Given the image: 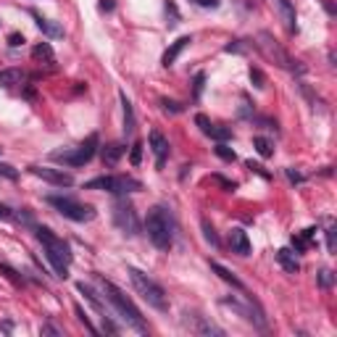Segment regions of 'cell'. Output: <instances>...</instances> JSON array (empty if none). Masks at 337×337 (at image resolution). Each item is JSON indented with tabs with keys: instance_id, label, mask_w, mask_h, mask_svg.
Returning <instances> with one entry per match:
<instances>
[{
	"instance_id": "cell-1",
	"label": "cell",
	"mask_w": 337,
	"mask_h": 337,
	"mask_svg": "<svg viewBox=\"0 0 337 337\" xmlns=\"http://www.w3.org/2000/svg\"><path fill=\"white\" fill-rule=\"evenodd\" d=\"M98 282H100L103 298H106V303L111 306V311H114L127 327H132L135 332L148 335V324H145V319H143V314H140V308H137L132 301H129V298L121 293V290H119L114 282H111V279L98 277Z\"/></svg>"
},
{
	"instance_id": "cell-2",
	"label": "cell",
	"mask_w": 337,
	"mask_h": 337,
	"mask_svg": "<svg viewBox=\"0 0 337 337\" xmlns=\"http://www.w3.org/2000/svg\"><path fill=\"white\" fill-rule=\"evenodd\" d=\"M145 235L158 250H168L176 240V219L166 205H153L145 216Z\"/></svg>"
},
{
	"instance_id": "cell-3",
	"label": "cell",
	"mask_w": 337,
	"mask_h": 337,
	"mask_svg": "<svg viewBox=\"0 0 337 337\" xmlns=\"http://www.w3.org/2000/svg\"><path fill=\"white\" fill-rule=\"evenodd\" d=\"M37 240L42 242V250H45V258H48V264L53 266L55 277L66 279L69 277V266H71V248L69 242L58 237L55 232H50L48 227H37Z\"/></svg>"
},
{
	"instance_id": "cell-4",
	"label": "cell",
	"mask_w": 337,
	"mask_h": 337,
	"mask_svg": "<svg viewBox=\"0 0 337 337\" xmlns=\"http://www.w3.org/2000/svg\"><path fill=\"white\" fill-rule=\"evenodd\" d=\"M129 279H132V287H135V293L143 298V301L156 308V311H168V298H166V290L156 282L153 277H148L145 271H140L135 266H129Z\"/></svg>"
},
{
	"instance_id": "cell-5",
	"label": "cell",
	"mask_w": 337,
	"mask_h": 337,
	"mask_svg": "<svg viewBox=\"0 0 337 337\" xmlns=\"http://www.w3.org/2000/svg\"><path fill=\"white\" fill-rule=\"evenodd\" d=\"M84 190H106L111 195H129V192L143 190V182L135 179V176H127V174H103V176L84 182Z\"/></svg>"
},
{
	"instance_id": "cell-6",
	"label": "cell",
	"mask_w": 337,
	"mask_h": 337,
	"mask_svg": "<svg viewBox=\"0 0 337 337\" xmlns=\"http://www.w3.org/2000/svg\"><path fill=\"white\" fill-rule=\"evenodd\" d=\"M258 50L264 53L269 61H274L279 69H287V71H293V74H303V71H306L303 63L290 58L287 50H285L282 45H279V42H277L269 32H261V34H258Z\"/></svg>"
},
{
	"instance_id": "cell-7",
	"label": "cell",
	"mask_w": 337,
	"mask_h": 337,
	"mask_svg": "<svg viewBox=\"0 0 337 337\" xmlns=\"http://www.w3.org/2000/svg\"><path fill=\"white\" fill-rule=\"evenodd\" d=\"M48 200L55 211L61 213L63 219H69V221H90V219H95V208L87 203H79L77 198H71V195H48Z\"/></svg>"
},
{
	"instance_id": "cell-8",
	"label": "cell",
	"mask_w": 337,
	"mask_h": 337,
	"mask_svg": "<svg viewBox=\"0 0 337 337\" xmlns=\"http://www.w3.org/2000/svg\"><path fill=\"white\" fill-rule=\"evenodd\" d=\"M95 153H98V135L92 132V135H87V140H84L74 153H69V151L53 153V161H61L63 166H84V164L92 161V156H95Z\"/></svg>"
},
{
	"instance_id": "cell-9",
	"label": "cell",
	"mask_w": 337,
	"mask_h": 337,
	"mask_svg": "<svg viewBox=\"0 0 337 337\" xmlns=\"http://www.w3.org/2000/svg\"><path fill=\"white\" fill-rule=\"evenodd\" d=\"M111 213H114V224L124 232V235H129V237L140 235V216H137V211H135L132 203L116 200L114 208H111Z\"/></svg>"
},
{
	"instance_id": "cell-10",
	"label": "cell",
	"mask_w": 337,
	"mask_h": 337,
	"mask_svg": "<svg viewBox=\"0 0 337 337\" xmlns=\"http://www.w3.org/2000/svg\"><path fill=\"white\" fill-rule=\"evenodd\" d=\"M29 171L34 176H40V179L50 182L55 187H71L74 184V176L69 171H63V168H50V166H29Z\"/></svg>"
},
{
	"instance_id": "cell-11",
	"label": "cell",
	"mask_w": 337,
	"mask_h": 337,
	"mask_svg": "<svg viewBox=\"0 0 337 337\" xmlns=\"http://www.w3.org/2000/svg\"><path fill=\"white\" fill-rule=\"evenodd\" d=\"M148 143H151V151L156 156V168H164L166 166V156L171 151V145H168V140L164 137L161 129H151V135H148Z\"/></svg>"
},
{
	"instance_id": "cell-12",
	"label": "cell",
	"mask_w": 337,
	"mask_h": 337,
	"mask_svg": "<svg viewBox=\"0 0 337 337\" xmlns=\"http://www.w3.org/2000/svg\"><path fill=\"white\" fill-rule=\"evenodd\" d=\"M182 324L190 332H195V335H224V330H219V327L211 324V322H205L203 316H198V314H184Z\"/></svg>"
},
{
	"instance_id": "cell-13",
	"label": "cell",
	"mask_w": 337,
	"mask_h": 337,
	"mask_svg": "<svg viewBox=\"0 0 337 337\" xmlns=\"http://www.w3.org/2000/svg\"><path fill=\"white\" fill-rule=\"evenodd\" d=\"M77 290L84 295V301H87V303H90V306H92V308H95V311L100 314V319H103V316H111V314H114V311H111V306H108L106 301H100V295L95 293V287H92V285L77 282Z\"/></svg>"
},
{
	"instance_id": "cell-14",
	"label": "cell",
	"mask_w": 337,
	"mask_h": 337,
	"mask_svg": "<svg viewBox=\"0 0 337 337\" xmlns=\"http://www.w3.org/2000/svg\"><path fill=\"white\" fill-rule=\"evenodd\" d=\"M229 248H232V253H237V256H248V253H250V237H248V232L240 229V227L232 229L229 232Z\"/></svg>"
},
{
	"instance_id": "cell-15",
	"label": "cell",
	"mask_w": 337,
	"mask_h": 337,
	"mask_svg": "<svg viewBox=\"0 0 337 337\" xmlns=\"http://www.w3.org/2000/svg\"><path fill=\"white\" fill-rule=\"evenodd\" d=\"M277 264L282 266L287 274H298V271H301V261L295 258V253L290 248H279L277 250Z\"/></svg>"
},
{
	"instance_id": "cell-16",
	"label": "cell",
	"mask_w": 337,
	"mask_h": 337,
	"mask_svg": "<svg viewBox=\"0 0 337 337\" xmlns=\"http://www.w3.org/2000/svg\"><path fill=\"white\" fill-rule=\"evenodd\" d=\"M190 42H192V37H187V34H184V37H179V40H174V42H171V48H168V50L164 53L161 63H164L166 69H168V66H174V61L179 58V53H182V50H184Z\"/></svg>"
},
{
	"instance_id": "cell-17",
	"label": "cell",
	"mask_w": 337,
	"mask_h": 337,
	"mask_svg": "<svg viewBox=\"0 0 337 337\" xmlns=\"http://www.w3.org/2000/svg\"><path fill=\"white\" fill-rule=\"evenodd\" d=\"M32 18L37 21V26H40V32L48 34L50 40H61V37H63V26H58L55 21H50V18H45V16L34 13V11H32Z\"/></svg>"
},
{
	"instance_id": "cell-18",
	"label": "cell",
	"mask_w": 337,
	"mask_h": 337,
	"mask_svg": "<svg viewBox=\"0 0 337 337\" xmlns=\"http://www.w3.org/2000/svg\"><path fill=\"white\" fill-rule=\"evenodd\" d=\"M124 151H127L124 143H111V145H106L100 151V158H103V164H106V166H116L119 158L124 156Z\"/></svg>"
},
{
	"instance_id": "cell-19",
	"label": "cell",
	"mask_w": 337,
	"mask_h": 337,
	"mask_svg": "<svg viewBox=\"0 0 337 337\" xmlns=\"http://www.w3.org/2000/svg\"><path fill=\"white\" fill-rule=\"evenodd\" d=\"M211 271H216V274L224 279V282H227V285H232L235 290H242V293H248V290H245V285H242V282H240V279H237L235 274H232L229 269H224V266L219 264V261H211Z\"/></svg>"
},
{
	"instance_id": "cell-20",
	"label": "cell",
	"mask_w": 337,
	"mask_h": 337,
	"mask_svg": "<svg viewBox=\"0 0 337 337\" xmlns=\"http://www.w3.org/2000/svg\"><path fill=\"white\" fill-rule=\"evenodd\" d=\"M26 74L21 69H3L0 71V84L3 87H18V84H24Z\"/></svg>"
},
{
	"instance_id": "cell-21",
	"label": "cell",
	"mask_w": 337,
	"mask_h": 337,
	"mask_svg": "<svg viewBox=\"0 0 337 337\" xmlns=\"http://www.w3.org/2000/svg\"><path fill=\"white\" fill-rule=\"evenodd\" d=\"M277 8L282 11V18H285V26L287 32H298V24H295V8L290 0H277Z\"/></svg>"
},
{
	"instance_id": "cell-22",
	"label": "cell",
	"mask_w": 337,
	"mask_h": 337,
	"mask_svg": "<svg viewBox=\"0 0 337 337\" xmlns=\"http://www.w3.org/2000/svg\"><path fill=\"white\" fill-rule=\"evenodd\" d=\"M121 98V106H124V135H132L135 132V111H132V103H129V98L124 95V92H119Z\"/></svg>"
},
{
	"instance_id": "cell-23",
	"label": "cell",
	"mask_w": 337,
	"mask_h": 337,
	"mask_svg": "<svg viewBox=\"0 0 337 337\" xmlns=\"http://www.w3.org/2000/svg\"><path fill=\"white\" fill-rule=\"evenodd\" d=\"M205 137H211V140H216V143H229L232 137V129L229 127H221V124H211L208 127V132H205Z\"/></svg>"
},
{
	"instance_id": "cell-24",
	"label": "cell",
	"mask_w": 337,
	"mask_h": 337,
	"mask_svg": "<svg viewBox=\"0 0 337 337\" xmlns=\"http://www.w3.org/2000/svg\"><path fill=\"white\" fill-rule=\"evenodd\" d=\"M32 58H34V61H45V63H55V55H53L50 42H40V45H34Z\"/></svg>"
},
{
	"instance_id": "cell-25",
	"label": "cell",
	"mask_w": 337,
	"mask_h": 337,
	"mask_svg": "<svg viewBox=\"0 0 337 337\" xmlns=\"http://www.w3.org/2000/svg\"><path fill=\"white\" fill-rule=\"evenodd\" d=\"M253 148L258 151L261 158H271V156H274V145H271L266 137H253Z\"/></svg>"
},
{
	"instance_id": "cell-26",
	"label": "cell",
	"mask_w": 337,
	"mask_h": 337,
	"mask_svg": "<svg viewBox=\"0 0 337 337\" xmlns=\"http://www.w3.org/2000/svg\"><path fill=\"white\" fill-rule=\"evenodd\" d=\"M164 11H166V18H168V26H176V24H179V8H176V3H174V0H166V3H164Z\"/></svg>"
},
{
	"instance_id": "cell-27",
	"label": "cell",
	"mask_w": 337,
	"mask_h": 337,
	"mask_svg": "<svg viewBox=\"0 0 337 337\" xmlns=\"http://www.w3.org/2000/svg\"><path fill=\"white\" fill-rule=\"evenodd\" d=\"M213 153H216V156L221 158V161H227V164H232V161L237 158V153L232 151V148H229L227 143H216V148H213Z\"/></svg>"
},
{
	"instance_id": "cell-28",
	"label": "cell",
	"mask_w": 337,
	"mask_h": 337,
	"mask_svg": "<svg viewBox=\"0 0 337 337\" xmlns=\"http://www.w3.org/2000/svg\"><path fill=\"white\" fill-rule=\"evenodd\" d=\"M200 224H203V237L208 240L213 248H219V245H221V240H219V235H216V229L211 227V221H208V219H203Z\"/></svg>"
},
{
	"instance_id": "cell-29",
	"label": "cell",
	"mask_w": 337,
	"mask_h": 337,
	"mask_svg": "<svg viewBox=\"0 0 337 337\" xmlns=\"http://www.w3.org/2000/svg\"><path fill=\"white\" fill-rule=\"evenodd\" d=\"M74 314H77V319L84 324V330H87L90 335H100V330H95V327H92V322H90V316L82 311V306H74Z\"/></svg>"
},
{
	"instance_id": "cell-30",
	"label": "cell",
	"mask_w": 337,
	"mask_h": 337,
	"mask_svg": "<svg viewBox=\"0 0 337 337\" xmlns=\"http://www.w3.org/2000/svg\"><path fill=\"white\" fill-rule=\"evenodd\" d=\"M203 84H205V74L198 71V74H195V79H192V98H195V100H200V95H203Z\"/></svg>"
},
{
	"instance_id": "cell-31",
	"label": "cell",
	"mask_w": 337,
	"mask_h": 337,
	"mask_svg": "<svg viewBox=\"0 0 337 337\" xmlns=\"http://www.w3.org/2000/svg\"><path fill=\"white\" fill-rule=\"evenodd\" d=\"M250 82L256 84L258 90H264V87H266V77H264V71L256 69V66H250Z\"/></svg>"
},
{
	"instance_id": "cell-32",
	"label": "cell",
	"mask_w": 337,
	"mask_h": 337,
	"mask_svg": "<svg viewBox=\"0 0 337 337\" xmlns=\"http://www.w3.org/2000/svg\"><path fill=\"white\" fill-rule=\"evenodd\" d=\"M316 279H319V285H322L324 290H330V287L335 285V274H332L330 269H322V271H319V277H316Z\"/></svg>"
},
{
	"instance_id": "cell-33",
	"label": "cell",
	"mask_w": 337,
	"mask_h": 337,
	"mask_svg": "<svg viewBox=\"0 0 337 337\" xmlns=\"http://www.w3.org/2000/svg\"><path fill=\"white\" fill-rule=\"evenodd\" d=\"M161 106H164V111H166V114H182V111H184V106H182V103L168 100V98H164V100H161Z\"/></svg>"
},
{
	"instance_id": "cell-34",
	"label": "cell",
	"mask_w": 337,
	"mask_h": 337,
	"mask_svg": "<svg viewBox=\"0 0 337 337\" xmlns=\"http://www.w3.org/2000/svg\"><path fill=\"white\" fill-rule=\"evenodd\" d=\"M245 50H248L245 40H232V42L224 45V53H245Z\"/></svg>"
},
{
	"instance_id": "cell-35",
	"label": "cell",
	"mask_w": 337,
	"mask_h": 337,
	"mask_svg": "<svg viewBox=\"0 0 337 337\" xmlns=\"http://www.w3.org/2000/svg\"><path fill=\"white\" fill-rule=\"evenodd\" d=\"M129 161H132V166H140V161H143V143H137L132 145V153H129Z\"/></svg>"
},
{
	"instance_id": "cell-36",
	"label": "cell",
	"mask_w": 337,
	"mask_h": 337,
	"mask_svg": "<svg viewBox=\"0 0 337 337\" xmlns=\"http://www.w3.org/2000/svg\"><path fill=\"white\" fill-rule=\"evenodd\" d=\"M0 176H5V179L16 182V179H18V171H16L11 164H0Z\"/></svg>"
},
{
	"instance_id": "cell-37",
	"label": "cell",
	"mask_w": 337,
	"mask_h": 337,
	"mask_svg": "<svg viewBox=\"0 0 337 337\" xmlns=\"http://www.w3.org/2000/svg\"><path fill=\"white\" fill-rule=\"evenodd\" d=\"M40 335H55V337H61V335H63V330H61V327H55L53 322H45V324H42V330H40Z\"/></svg>"
},
{
	"instance_id": "cell-38",
	"label": "cell",
	"mask_w": 337,
	"mask_h": 337,
	"mask_svg": "<svg viewBox=\"0 0 337 337\" xmlns=\"http://www.w3.org/2000/svg\"><path fill=\"white\" fill-rule=\"evenodd\" d=\"M195 124H198V127H200V132L205 135V132H208V127H211V119L205 116V114H198V116H195Z\"/></svg>"
},
{
	"instance_id": "cell-39",
	"label": "cell",
	"mask_w": 337,
	"mask_h": 337,
	"mask_svg": "<svg viewBox=\"0 0 337 337\" xmlns=\"http://www.w3.org/2000/svg\"><path fill=\"white\" fill-rule=\"evenodd\" d=\"M245 166L250 168V171H256V174H261V176H264V179H271V174H269V171H266V168H264V166H261V164H253V161H248Z\"/></svg>"
},
{
	"instance_id": "cell-40",
	"label": "cell",
	"mask_w": 337,
	"mask_h": 337,
	"mask_svg": "<svg viewBox=\"0 0 337 337\" xmlns=\"http://www.w3.org/2000/svg\"><path fill=\"white\" fill-rule=\"evenodd\" d=\"M285 174H287V179L293 182V184H301V182H306V176H303V174H298L295 168H285Z\"/></svg>"
},
{
	"instance_id": "cell-41",
	"label": "cell",
	"mask_w": 337,
	"mask_h": 337,
	"mask_svg": "<svg viewBox=\"0 0 337 337\" xmlns=\"http://www.w3.org/2000/svg\"><path fill=\"white\" fill-rule=\"evenodd\" d=\"M8 45H11V48H18V45H24V34L11 32V34H8Z\"/></svg>"
},
{
	"instance_id": "cell-42",
	"label": "cell",
	"mask_w": 337,
	"mask_h": 337,
	"mask_svg": "<svg viewBox=\"0 0 337 337\" xmlns=\"http://www.w3.org/2000/svg\"><path fill=\"white\" fill-rule=\"evenodd\" d=\"M327 250H330V253H335V227H330V229H327Z\"/></svg>"
},
{
	"instance_id": "cell-43",
	"label": "cell",
	"mask_w": 337,
	"mask_h": 337,
	"mask_svg": "<svg viewBox=\"0 0 337 337\" xmlns=\"http://www.w3.org/2000/svg\"><path fill=\"white\" fill-rule=\"evenodd\" d=\"M213 182H219V184H224V187H227V190L232 192V190H237V182H227V179H224V176H213Z\"/></svg>"
},
{
	"instance_id": "cell-44",
	"label": "cell",
	"mask_w": 337,
	"mask_h": 337,
	"mask_svg": "<svg viewBox=\"0 0 337 337\" xmlns=\"http://www.w3.org/2000/svg\"><path fill=\"white\" fill-rule=\"evenodd\" d=\"M98 8H100L103 13H111V11L116 8V3H114V0H100V5H98Z\"/></svg>"
},
{
	"instance_id": "cell-45",
	"label": "cell",
	"mask_w": 337,
	"mask_h": 337,
	"mask_svg": "<svg viewBox=\"0 0 337 337\" xmlns=\"http://www.w3.org/2000/svg\"><path fill=\"white\" fill-rule=\"evenodd\" d=\"M192 3L200 8H219V0H192Z\"/></svg>"
},
{
	"instance_id": "cell-46",
	"label": "cell",
	"mask_w": 337,
	"mask_h": 337,
	"mask_svg": "<svg viewBox=\"0 0 337 337\" xmlns=\"http://www.w3.org/2000/svg\"><path fill=\"white\" fill-rule=\"evenodd\" d=\"M0 219H3V221H8V219H13V211H11V208H8V205H3V203H0Z\"/></svg>"
},
{
	"instance_id": "cell-47",
	"label": "cell",
	"mask_w": 337,
	"mask_h": 337,
	"mask_svg": "<svg viewBox=\"0 0 337 337\" xmlns=\"http://www.w3.org/2000/svg\"><path fill=\"white\" fill-rule=\"evenodd\" d=\"M0 151H3V148H0Z\"/></svg>"
}]
</instances>
